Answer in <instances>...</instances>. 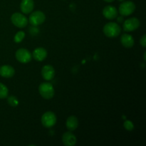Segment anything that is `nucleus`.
<instances>
[{"label":"nucleus","mask_w":146,"mask_h":146,"mask_svg":"<svg viewBox=\"0 0 146 146\" xmlns=\"http://www.w3.org/2000/svg\"><path fill=\"white\" fill-rule=\"evenodd\" d=\"M103 31L105 36L108 38H115L121 32V28L117 23L108 22L104 25Z\"/></svg>","instance_id":"f257e3e1"},{"label":"nucleus","mask_w":146,"mask_h":146,"mask_svg":"<svg viewBox=\"0 0 146 146\" xmlns=\"http://www.w3.org/2000/svg\"><path fill=\"white\" fill-rule=\"evenodd\" d=\"M11 21L12 24L18 28H24L29 22L27 17L19 12L14 13L11 17Z\"/></svg>","instance_id":"423d86ee"},{"label":"nucleus","mask_w":146,"mask_h":146,"mask_svg":"<svg viewBox=\"0 0 146 146\" xmlns=\"http://www.w3.org/2000/svg\"><path fill=\"white\" fill-rule=\"evenodd\" d=\"M66 126L69 131H74L78 127V120L75 115H70L66 121Z\"/></svg>","instance_id":"dca6fc26"},{"label":"nucleus","mask_w":146,"mask_h":146,"mask_svg":"<svg viewBox=\"0 0 146 146\" xmlns=\"http://www.w3.org/2000/svg\"><path fill=\"white\" fill-rule=\"evenodd\" d=\"M15 74V70L10 65H3L0 67V76L4 78H9Z\"/></svg>","instance_id":"4468645a"},{"label":"nucleus","mask_w":146,"mask_h":146,"mask_svg":"<svg viewBox=\"0 0 146 146\" xmlns=\"http://www.w3.org/2000/svg\"><path fill=\"white\" fill-rule=\"evenodd\" d=\"M56 115L52 111H46L41 116V124L46 128H52L56 123Z\"/></svg>","instance_id":"7ed1b4c3"},{"label":"nucleus","mask_w":146,"mask_h":146,"mask_svg":"<svg viewBox=\"0 0 146 146\" xmlns=\"http://www.w3.org/2000/svg\"><path fill=\"white\" fill-rule=\"evenodd\" d=\"M9 90L2 83H0V99H4L8 97Z\"/></svg>","instance_id":"f3484780"},{"label":"nucleus","mask_w":146,"mask_h":146,"mask_svg":"<svg viewBox=\"0 0 146 146\" xmlns=\"http://www.w3.org/2000/svg\"><path fill=\"white\" fill-rule=\"evenodd\" d=\"M7 102L12 107H17L19 105L18 99L15 96H9L8 98H7Z\"/></svg>","instance_id":"6ab92c4d"},{"label":"nucleus","mask_w":146,"mask_h":146,"mask_svg":"<svg viewBox=\"0 0 146 146\" xmlns=\"http://www.w3.org/2000/svg\"><path fill=\"white\" fill-rule=\"evenodd\" d=\"M103 15L108 20H113L118 17V10L112 5H108L103 9Z\"/></svg>","instance_id":"1a4fd4ad"},{"label":"nucleus","mask_w":146,"mask_h":146,"mask_svg":"<svg viewBox=\"0 0 146 146\" xmlns=\"http://www.w3.org/2000/svg\"><path fill=\"white\" fill-rule=\"evenodd\" d=\"M32 57L37 61H43L47 57V51L43 47H38L33 51Z\"/></svg>","instance_id":"f8f14e48"},{"label":"nucleus","mask_w":146,"mask_h":146,"mask_svg":"<svg viewBox=\"0 0 146 146\" xmlns=\"http://www.w3.org/2000/svg\"><path fill=\"white\" fill-rule=\"evenodd\" d=\"M38 92L42 98L46 100L51 99L55 94L54 86L48 82L41 83L38 86Z\"/></svg>","instance_id":"f03ea898"},{"label":"nucleus","mask_w":146,"mask_h":146,"mask_svg":"<svg viewBox=\"0 0 146 146\" xmlns=\"http://www.w3.org/2000/svg\"><path fill=\"white\" fill-rule=\"evenodd\" d=\"M123 126L125 128V129L128 131H132L134 129L133 123L131 121H129V120H127V121H125L124 122Z\"/></svg>","instance_id":"aec40b11"},{"label":"nucleus","mask_w":146,"mask_h":146,"mask_svg":"<svg viewBox=\"0 0 146 146\" xmlns=\"http://www.w3.org/2000/svg\"><path fill=\"white\" fill-rule=\"evenodd\" d=\"M143 55H144V61H145V52L144 53Z\"/></svg>","instance_id":"5701e85b"},{"label":"nucleus","mask_w":146,"mask_h":146,"mask_svg":"<svg viewBox=\"0 0 146 146\" xmlns=\"http://www.w3.org/2000/svg\"><path fill=\"white\" fill-rule=\"evenodd\" d=\"M15 57L19 62L21 64L29 63L32 59V55L31 52L27 48H19L15 53Z\"/></svg>","instance_id":"0eeeda50"},{"label":"nucleus","mask_w":146,"mask_h":146,"mask_svg":"<svg viewBox=\"0 0 146 146\" xmlns=\"http://www.w3.org/2000/svg\"><path fill=\"white\" fill-rule=\"evenodd\" d=\"M135 4L132 1H126L121 3L118 8V11L120 14L123 17H128L131 15L135 11Z\"/></svg>","instance_id":"20e7f679"},{"label":"nucleus","mask_w":146,"mask_h":146,"mask_svg":"<svg viewBox=\"0 0 146 146\" xmlns=\"http://www.w3.org/2000/svg\"><path fill=\"white\" fill-rule=\"evenodd\" d=\"M45 20L46 16L44 12L41 11H35L31 12L28 21L31 25L36 27V26L42 24L45 21Z\"/></svg>","instance_id":"39448f33"},{"label":"nucleus","mask_w":146,"mask_h":146,"mask_svg":"<svg viewBox=\"0 0 146 146\" xmlns=\"http://www.w3.org/2000/svg\"><path fill=\"white\" fill-rule=\"evenodd\" d=\"M34 7V0H21L20 4V9L24 14H28L32 12Z\"/></svg>","instance_id":"ddd939ff"},{"label":"nucleus","mask_w":146,"mask_h":146,"mask_svg":"<svg viewBox=\"0 0 146 146\" xmlns=\"http://www.w3.org/2000/svg\"><path fill=\"white\" fill-rule=\"evenodd\" d=\"M25 36H26V34L24 31H18V32L15 34V36H14V42L17 43V44H18V43L21 42V41L24 40V38H25Z\"/></svg>","instance_id":"a211bd4d"},{"label":"nucleus","mask_w":146,"mask_h":146,"mask_svg":"<svg viewBox=\"0 0 146 146\" xmlns=\"http://www.w3.org/2000/svg\"><path fill=\"white\" fill-rule=\"evenodd\" d=\"M141 21L136 17H131L125 20L123 25V28L125 32H131L139 28Z\"/></svg>","instance_id":"6e6552de"},{"label":"nucleus","mask_w":146,"mask_h":146,"mask_svg":"<svg viewBox=\"0 0 146 146\" xmlns=\"http://www.w3.org/2000/svg\"><path fill=\"white\" fill-rule=\"evenodd\" d=\"M121 43L125 48H132L135 44V40L132 35L129 34H123L121 37Z\"/></svg>","instance_id":"2eb2a0df"},{"label":"nucleus","mask_w":146,"mask_h":146,"mask_svg":"<svg viewBox=\"0 0 146 146\" xmlns=\"http://www.w3.org/2000/svg\"><path fill=\"white\" fill-rule=\"evenodd\" d=\"M104 1H105L106 2L111 3V2H113V1H115V0H104Z\"/></svg>","instance_id":"4be33fe9"},{"label":"nucleus","mask_w":146,"mask_h":146,"mask_svg":"<svg viewBox=\"0 0 146 146\" xmlns=\"http://www.w3.org/2000/svg\"><path fill=\"white\" fill-rule=\"evenodd\" d=\"M140 44H141V45L142 46L143 48H145V47L146 46V35L145 34H144V35L141 38V39H140Z\"/></svg>","instance_id":"412c9836"},{"label":"nucleus","mask_w":146,"mask_h":146,"mask_svg":"<svg viewBox=\"0 0 146 146\" xmlns=\"http://www.w3.org/2000/svg\"><path fill=\"white\" fill-rule=\"evenodd\" d=\"M62 142L66 146H74L77 143V138L72 131H68L63 134Z\"/></svg>","instance_id":"9d476101"},{"label":"nucleus","mask_w":146,"mask_h":146,"mask_svg":"<svg viewBox=\"0 0 146 146\" xmlns=\"http://www.w3.org/2000/svg\"><path fill=\"white\" fill-rule=\"evenodd\" d=\"M119 1H124V0H119Z\"/></svg>","instance_id":"b1692460"},{"label":"nucleus","mask_w":146,"mask_h":146,"mask_svg":"<svg viewBox=\"0 0 146 146\" xmlns=\"http://www.w3.org/2000/svg\"><path fill=\"white\" fill-rule=\"evenodd\" d=\"M41 76L46 81H51L55 76V69L51 65H45L41 68Z\"/></svg>","instance_id":"9b49d317"}]
</instances>
